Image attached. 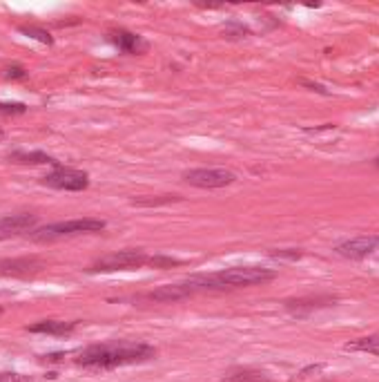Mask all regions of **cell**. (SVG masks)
<instances>
[{
  "label": "cell",
  "mask_w": 379,
  "mask_h": 382,
  "mask_svg": "<svg viewBox=\"0 0 379 382\" xmlns=\"http://www.w3.org/2000/svg\"><path fill=\"white\" fill-rule=\"evenodd\" d=\"M272 257H288V260H299L301 257V251H275L270 253Z\"/></svg>",
  "instance_id": "7402d4cb"
},
{
  "label": "cell",
  "mask_w": 379,
  "mask_h": 382,
  "mask_svg": "<svg viewBox=\"0 0 379 382\" xmlns=\"http://www.w3.org/2000/svg\"><path fill=\"white\" fill-rule=\"evenodd\" d=\"M150 257L145 255L143 251H119V253H112V255H105V257L96 260L90 273H114V271H132V269H141V266H148Z\"/></svg>",
  "instance_id": "277c9868"
},
{
  "label": "cell",
  "mask_w": 379,
  "mask_h": 382,
  "mask_svg": "<svg viewBox=\"0 0 379 382\" xmlns=\"http://www.w3.org/2000/svg\"><path fill=\"white\" fill-rule=\"evenodd\" d=\"M0 112H5V114H23V112H27V105L25 103H0Z\"/></svg>",
  "instance_id": "ffe728a7"
},
{
  "label": "cell",
  "mask_w": 379,
  "mask_h": 382,
  "mask_svg": "<svg viewBox=\"0 0 379 382\" xmlns=\"http://www.w3.org/2000/svg\"><path fill=\"white\" fill-rule=\"evenodd\" d=\"M32 333H47V336H70L76 329V322H63V320H41L36 325L27 327Z\"/></svg>",
  "instance_id": "7c38bea8"
},
{
  "label": "cell",
  "mask_w": 379,
  "mask_h": 382,
  "mask_svg": "<svg viewBox=\"0 0 379 382\" xmlns=\"http://www.w3.org/2000/svg\"><path fill=\"white\" fill-rule=\"evenodd\" d=\"M183 179L197 188H226L237 181V174L226 168H194L183 172Z\"/></svg>",
  "instance_id": "5b68a950"
},
{
  "label": "cell",
  "mask_w": 379,
  "mask_h": 382,
  "mask_svg": "<svg viewBox=\"0 0 379 382\" xmlns=\"http://www.w3.org/2000/svg\"><path fill=\"white\" fill-rule=\"evenodd\" d=\"M221 382H272L266 371L259 369H235L226 374Z\"/></svg>",
  "instance_id": "9a60e30c"
},
{
  "label": "cell",
  "mask_w": 379,
  "mask_h": 382,
  "mask_svg": "<svg viewBox=\"0 0 379 382\" xmlns=\"http://www.w3.org/2000/svg\"><path fill=\"white\" fill-rule=\"evenodd\" d=\"M21 32L29 38H36V41L45 43V45L54 43V38L50 36V32H45V29H41V27H21Z\"/></svg>",
  "instance_id": "e0dca14e"
},
{
  "label": "cell",
  "mask_w": 379,
  "mask_h": 382,
  "mask_svg": "<svg viewBox=\"0 0 379 382\" xmlns=\"http://www.w3.org/2000/svg\"><path fill=\"white\" fill-rule=\"evenodd\" d=\"M335 298H299V300H288L286 302V309L290 313H297V316H306V313L315 311V309H322L333 304Z\"/></svg>",
  "instance_id": "4fadbf2b"
},
{
  "label": "cell",
  "mask_w": 379,
  "mask_h": 382,
  "mask_svg": "<svg viewBox=\"0 0 379 382\" xmlns=\"http://www.w3.org/2000/svg\"><path fill=\"white\" fill-rule=\"evenodd\" d=\"M188 295H194L190 291V286L186 282H179V284H168V286H161L157 291H152L148 300H154V302H174V300H183Z\"/></svg>",
  "instance_id": "8fae6325"
},
{
  "label": "cell",
  "mask_w": 379,
  "mask_h": 382,
  "mask_svg": "<svg viewBox=\"0 0 379 382\" xmlns=\"http://www.w3.org/2000/svg\"><path fill=\"white\" fill-rule=\"evenodd\" d=\"M299 83H301V85H306V87H310V90H313V92H319V94H328V90H326V87H324V85H319V83L306 81V78H301Z\"/></svg>",
  "instance_id": "603a6c76"
},
{
  "label": "cell",
  "mask_w": 379,
  "mask_h": 382,
  "mask_svg": "<svg viewBox=\"0 0 379 382\" xmlns=\"http://www.w3.org/2000/svg\"><path fill=\"white\" fill-rule=\"evenodd\" d=\"M7 159L12 163H23V165H58V161L54 156L45 154V152H25V150H16V152H9Z\"/></svg>",
  "instance_id": "5bb4252c"
},
{
  "label": "cell",
  "mask_w": 379,
  "mask_h": 382,
  "mask_svg": "<svg viewBox=\"0 0 379 382\" xmlns=\"http://www.w3.org/2000/svg\"><path fill=\"white\" fill-rule=\"evenodd\" d=\"M108 38L125 54H143L148 50V43H145L139 34L125 32V29H114V32L108 34Z\"/></svg>",
  "instance_id": "30bf717a"
},
{
  "label": "cell",
  "mask_w": 379,
  "mask_h": 382,
  "mask_svg": "<svg viewBox=\"0 0 379 382\" xmlns=\"http://www.w3.org/2000/svg\"><path fill=\"white\" fill-rule=\"evenodd\" d=\"M174 264H179V262L172 260V257H159V255H154V257H150L148 266H154V269H170V266H174Z\"/></svg>",
  "instance_id": "ac0fdd59"
},
{
  "label": "cell",
  "mask_w": 379,
  "mask_h": 382,
  "mask_svg": "<svg viewBox=\"0 0 379 382\" xmlns=\"http://www.w3.org/2000/svg\"><path fill=\"white\" fill-rule=\"evenodd\" d=\"M157 356V349L141 342H110L87 347L76 356V365L85 369H116L125 365H141Z\"/></svg>",
  "instance_id": "6da1fadb"
},
{
  "label": "cell",
  "mask_w": 379,
  "mask_h": 382,
  "mask_svg": "<svg viewBox=\"0 0 379 382\" xmlns=\"http://www.w3.org/2000/svg\"><path fill=\"white\" fill-rule=\"evenodd\" d=\"M0 139H3V132H0Z\"/></svg>",
  "instance_id": "cb8c5ba5"
},
{
  "label": "cell",
  "mask_w": 379,
  "mask_h": 382,
  "mask_svg": "<svg viewBox=\"0 0 379 382\" xmlns=\"http://www.w3.org/2000/svg\"><path fill=\"white\" fill-rule=\"evenodd\" d=\"M5 76L7 78H27V70L21 65H9L5 70Z\"/></svg>",
  "instance_id": "44dd1931"
},
{
  "label": "cell",
  "mask_w": 379,
  "mask_h": 382,
  "mask_svg": "<svg viewBox=\"0 0 379 382\" xmlns=\"http://www.w3.org/2000/svg\"><path fill=\"white\" fill-rule=\"evenodd\" d=\"M0 382H34V380L29 376L16 374V371H3V374H0Z\"/></svg>",
  "instance_id": "d6986e66"
},
{
  "label": "cell",
  "mask_w": 379,
  "mask_h": 382,
  "mask_svg": "<svg viewBox=\"0 0 379 382\" xmlns=\"http://www.w3.org/2000/svg\"><path fill=\"white\" fill-rule=\"evenodd\" d=\"M377 165H379V159H377Z\"/></svg>",
  "instance_id": "d4e9b609"
},
{
  "label": "cell",
  "mask_w": 379,
  "mask_h": 382,
  "mask_svg": "<svg viewBox=\"0 0 379 382\" xmlns=\"http://www.w3.org/2000/svg\"><path fill=\"white\" fill-rule=\"evenodd\" d=\"M377 248H379V237H357V239H348L344 244H339L335 251L346 260H364Z\"/></svg>",
  "instance_id": "ba28073f"
},
{
  "label": "cell",
  "mask_w": 379,
  "mask_h": 382,
  "mask_svg": "<svg viewBox=\"0 0 379 382\" xmlns=\"http://www.w3.org/2000/svg\"><path fill=\"white\" fill-rule=\"evenodd\" d=\"M41 181L43 185H50V188H56V190H67V192H79L90 185V177L85 172L72 170V168H56L54 172L45 174Z\"/></svg>",
  "instance_id": "8992f818"
},
{
  "label": "cell",
  "mask_w": 379,
  "mask_h": 382,
  "mask_svg": "<svg viewBox=\"0 0 379 382\" xmlns=\"http://www.w3.org/2000/svg\"><path fill=\"white\" fill-rule=\"evenodd\" d=\"M105 228L103 219L85 217V219H70V221H56L45 226L41 230H36L32 237L36 242H52L61 237H72V235H83V233H101Z\"/></svg>",
  "instance_id": "3957f363"
},
{
  "label": "cell",
  "mask_w": 379,
  "mask_h": 382,
  "mask_svg": "<svg viewBox=\"0 0 379 382\" xmlns=\"http://www.w3.org/2000/svg\"><path fill=\"white\" fill-rule=\"evenodd\" d=\"M36 226V215H5L0 217V239L16 237V235L27 233Z\"/></svg>",
  "instance_id": "9c48e42d"
},
{
  "label": "cell",
  "mask_w": 379,
  "mask_h": 382,
  "mask_svg": "<svg viewBox=\"0 0 379 382\" xmlns=\"http://www.w3.org/2000/svg\"><path fill=\"white\" fill-rule=\"evenodd\" d=\"M277 278L275 271L264 266H232L210 275H197L186 280L192 293L199 291H226V289H241V286H255V284H266Z\"/></svg>",
  "instance_id": "7a4b0ae2"
},
{
  "label": "cell",
  "mask_w": 379,
  "mask_h": 382,
  "mask_svg": "<svg viewBox=\"0 0 379 382\" xmlns=\"http://www.w3.org/2000/svg\"><path fill=\"white\" fill-rule=\"evenodd\" d=\"M45 269V264L36 257H16L0 260V275L3 278H29Z\"/></svg>",
  "instance_id": "52a82bcc"
},
{
  "label": "cell",
  "mask_w": 379,
  "mask_h": 382,
  "mask_svg": "<svg viewBox=\"0 0 379 382\" xmlns=\"http://www.w3.org/2000/svg\"><path fill=\"white\" fill-rule=\"evenodd\" d=\"M344 351H353V354H379V333L366 338H357L344 345Z\"/></svg>",
  "instance_id": "2e32d148"
}]
</instances>
